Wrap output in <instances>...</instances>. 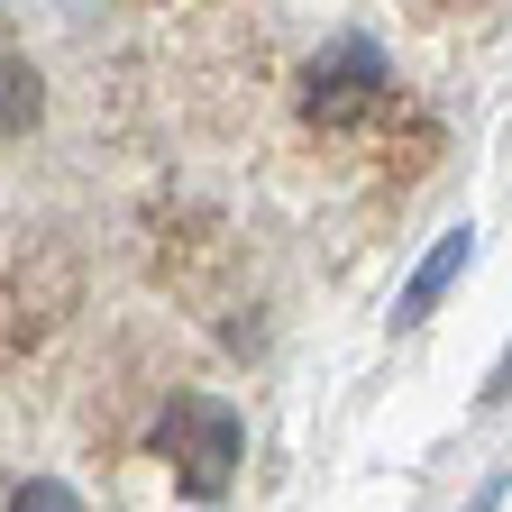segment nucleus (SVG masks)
Instances as JSON below:
<instances>
[{"label":"nucleus","mask_w":512,"mask_h":512,"mask_svg":"<svg viewBox=\"0 0 512 512\" xmlns=\"http://www.w3.org/2000/svg\"><path fill=\"white\" fill-rule=\"evenodd\" d=\"M165 458H174V476H183V494H220L229 485V467H238V412L229 403H202V394H183L174 412H165Z\"/></svg>","instance_id":"nucleus-1"},{"label":"nucleus","mask_w":512,"mask_h":512,"mask_svg":"<svg viewBox=\"0 0 512 512\" xmlns=\"http://www.w3.org/2000/svg\"><path fill=\"white\" fill-rule=\"evenodd\" d=\"M375 92H384V55H375L366 37H339L330 55L311 64V83H302V110H311V119H357Z\"/></svg>","instance_id":"nucleus-2"},{"label":"nucleus","mask_w":512,"mask_h":512,"mask_svg":"<svg viewBox=\"0 0 512 512\" xmlns=\"http://www.w3.org/2000/svg\"><path fill=\"white\" fill-rule=\"evenodd\" d=\"M458 266H467V229H448V238H439V256H430V266L412 275V293H403V320H421V311L448 293V275H458Z\"/></svg>","instance_id":"nucleus-3"},{"label":"nucleus","mask_w":512,"mask_h":512,"mask_svg":"<svg viewBox=\"0 0 512 512\" xmlns=\"http://www.w3.org/2000/svg\"><path fill=\"white\" fill-rule=\"evenodd\" d=\"M10 512H83V503L64 494V485H19V494H10Z\"/></svg>","instance_id":"nucleus-4"}]
</instances>
